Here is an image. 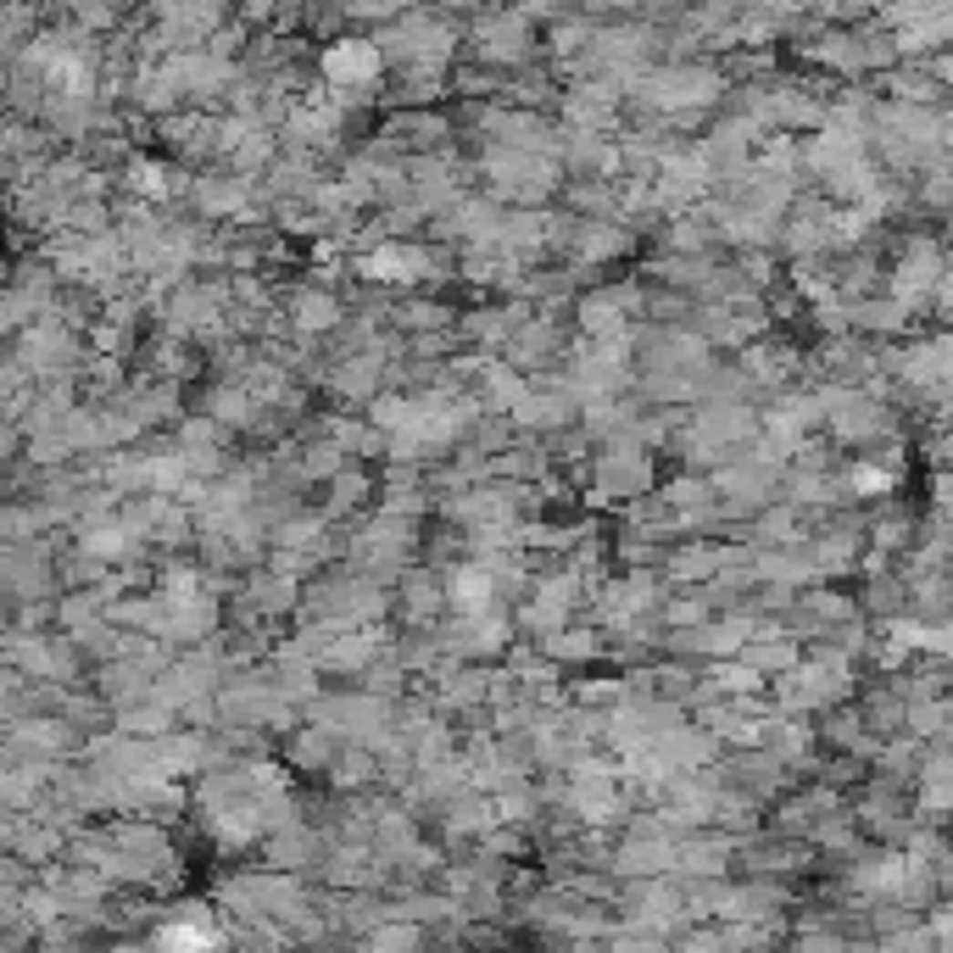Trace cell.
Masks as SVG:
<instances>
[{
  "label": "cell",
  "instance_id": "6da1fadb",
  "mask_svg": "<svg viewBox=\"0 0 953 953\" xmlns=\"http://www.w3.org/2000/svg\"><path fill=\"white\" fill-rule=\"evenodd\" d=\"M324 73H329V84H374L379 78V50L368 39H340V45H329Z\"/></svg>",
  "mask_w": 953,
  "mask_h": 953
},
{
  "label": "cell",
  "instance_id": "7a4b0ae2",
  "mask_svg": "<svg viewBox=\"0 0 953 953\" xmlns=\"http://www.w3.org/2000/svg\"><path fill=\"white\" fill-rule=\"evenodd\" d=\"M419 268H424L419 251H374L368 257V274H379V279H401V274H419Z\"/></svg>",
  "mask_w": 953,
  "mask_h": 953
},
{
  "label": "cell",
  "instance_id": "3957f363",
  "mask_svg": "<svg viewBox=\"0 0 953 953\" xmlns=\"http://www.w3.org/2000/svg\"><path fill=\"white\" fill-rule=\"evenodd\" d=\"M458 602H463V608H480V602H485V575H463L458 580Z\"/></svg>",
  "mask_w": 953,
  "mask_h": 953
},
{
  "label": "cell",
  "instance_id": "277c9868",
  "mask_svg": "<svg viewBox=\"0 0 953 953\" xmlns=\"http://www.w3.org/2000/svg\"><path fill=\"white\" fill-rule=\"evenodd\" d=\"M853 485L875 496V491H886V485H892V474H881V469H853Z\"/></svg>",
  "mask_w": 953,
  "mask_h": 953
}]
</instances>
